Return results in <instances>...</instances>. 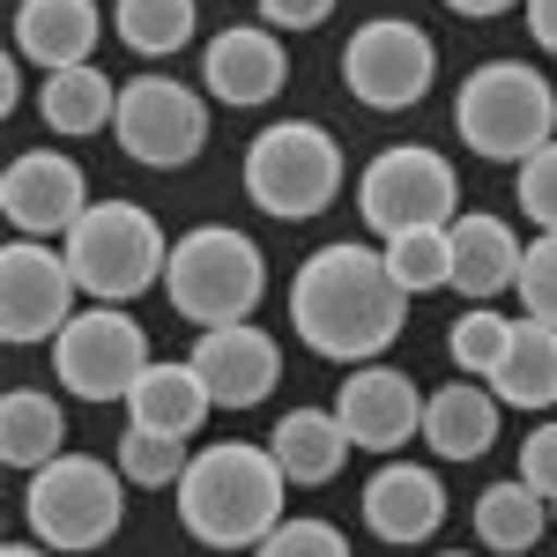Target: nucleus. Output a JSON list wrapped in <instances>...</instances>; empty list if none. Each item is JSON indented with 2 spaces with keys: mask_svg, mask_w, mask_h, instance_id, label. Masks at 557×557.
Masks as SVG:
<instances>
[{
  "mask_svg": "<svg viewBox=\"0 0 557 557\" xmlns=\"http://www.w3.org/2000/svg\"><path fill=\"white\" fill-rule=\"evenodd\" d=\"M386 275L401 298H431V290H454V223L446 231H401L380 246Z\"/></svg>",
  "mask_w": 557,
  "mask_h": 557,
  "instance_id": "28",
  "label": "nucleus"
},
{
  "mask_svg": "<svg viewBox=\"0 0 557 557\" xmlns=\"http://www.w3.org/2000/svg\"><path fill=\"white\" fill-rule=\"evenodd\" d=\"M438 8H454V15H469V23H491V15H506V8H528V0H438Z\"/></svg>",
  "mask_w": 557,
  "mask_h": 557,
  "instance_id": "38",
  "label": "nucleus"
},
{
  "mask_svg": "<svg viewBox=\"0 0 557 557\" xmlns=\"http://www.w3.org/2000/svg\"><path fill=\"white\" fill-rule=\"evenodd\" d=\"M97 38H104V8L97 0H15V52L38 75L89 67Z\"/></svg>",
  "mask_w": 557,
  "mask_h": 557,
  "instance_id": "18",
  "label": "nucleus"
},
{
  "mask_svg": "<svg viewBox=\"0 0 557 557\" xmlns=\"http://www.w3.org/2000/svg\"><path fill=\"white\" fill-rule=\"evenodd\" d=\"M0 557H52V550H45V543H8Z\"/></svg>",
  "mask_w": 557,
  "mask_h": 557,
  "instance_id": "39",
  "label": "nucleus"
},
{
  "mask_svg": "<svg viewBox=\"0 0 557 557\" xmlns=\"http://www.w3.org/2000/svg\"><path fill=\"white\" fill-rule=\"evenodd\" d=\"M253 557H357V550H349V535L335 528V520L298 513V520H283V528H275Z\"/></svg>",
  "mask_w": 557,
  "mask_h": 557,
  "instance_id": "31",
  "label": "nucleus"
},
{
  "mask_svg": "<svg viewBox=\"0 0 557 557\" xmlns=\"http://www.w3.org/2000/svg\"><path fill=\"white\" fill-rule=\"evenodd\" d=\"M283 491L290 475L275 469L268 446H246V438H215L201 446L186 475H178V520L201 550H260L275 528H283Z\"/></svg>",
  "mask_w": 557,
  "mask_h": 557,
  "instance_id": "2",
  "label": "nucleus"
},
{
  "mask_svg": "<svg viewBox=\"0 0 557 557\" xmlns=\"http://www.w3.org/2000/svg\"><path fill=\"white\" fill-rule=\"evenodd\" d=\"M194 372L209 380V401L215 409H260L275 380H283V349L268 327L253 320H231V327H201L194 343Z\"/></svg>",
  "mask_w": 557,
  "mask_h": 557,
  "instance_id": "15",
  "label": "nucleus"
},
{
  "mask_svg": "<svg viewBox=\"0 0 557 557\" xmlns=\"http://www.w3.org/2000/svg\"><path fill=\"white\" fill-rule=\"evenodd\" d=\"M120 149L149 172H186L201 149H209V97L201 89L172 83V75H134L120 83Z\"/></svg>",
  "mask_w": 557,
  "mask_h": 557,
  "instance_id": "11",
  "label": "nucleus"
},
{
  "mask_svg": "<svg viewBox=\"0 0 557 557\" xmlns=\"http://www.w3.org/2000/svg\"><path fill=\"white\" fill-rule=\"evenodd\" d=\"M23 520L45 550H104L127 520V475L97 454H60L23 483Z\"/></svg>",
  "mask_w": 557,
  "mask_h": 557,
  "instance_id": "7",
  "label": "nucleus"
},
{
  "mask_svg": "<svg viewBox=\"0 0 557 557\" xmlns=\"http://www.w3.org/2000/svg\"><path fill=\"white\" fill-rule=\"evenodd\" d=\"M357 215L380 231V238H401V231H446L461 215V178L454 164L424 149V141H394L380 149L364 178H357Z\"/></svg>",
  "mask_w": 557,
  "mask_h": 557,
  "instance_id": "8",
  "label": "nucleus"
},
{
  "mask_svg": "<svg viewBox=\"0 0 557 557\" xmlns=\"http://www.w3.org/2000/svg\"><path fill=\"white\" fill-rule=\"evenodd\" d=\"M201 83H209L215 104L253 112V104H268V97H283V83H290V52H283V38H275L268 23H238V30L209 38V52H201Z\"/></svg>",
  "mask_w": 557,
  "mask_h": 557,
  "instance_id": "16",
  "label": "nucleus"
},
{
  "mask_svg": "<svg viewBox=\"0 0 557 557\" xmlns=\"http://www.w3.org/2000/svg\"><path fill=\"white\" fill-rule=\"evenodd\" d=\"M343 83L364 112H409L438 83V45L409 15H372L343 45Z\"/></svg>",
  "mask_w": 557,
  "mask_h": 557,
  "instance_id": "10",
  "label": "nucleus"
},
{
  "mask_svg": "<svg viewBox=\"0 0 557 557\" xmlns=\"http://www.w3.org/2000/svg\"><path fill=\"white\" fill-rule=\"evenodd\" d=\"M498 409L506 401L475 380L438 386V394H424V446L438 461H483L498 446Z\"/></svg>",
  "mask_w": 557,
  "mask_h": 557,
  "instance_id": "20",
  "label": "nucleus"
},
{
  "mask_svg": "<svg viewBox=\"0 0 557 557\" xmlns=\"http://www.w3.org/2000/svg\"><path fill=\"white\" fill-rule=\"evenodd\" d=\"M454 134L483 164H528L557 141V89L528 60H483L454 97Z\"/></svg>",
  "mask_w": 557,
  "mask_h": 557,
  "instance_id": "3",
  "label": "nucleus"
},
{
  "mask_svg": "<svg viewBox=\"0 0 557 557\" xmlns=\"http://www.w3.org/2000/svg\"><path fill=\"white\" fill-rule=\"evenodd\" d=\"M520 483L543 491V498H557V424H535L520 438Z\"/></svg>",
  "mask_w": 557,
  "mask_h": 557,
  "instance_id": "34",
  "label": "nucleus"
},
{
  "mask_svg": "<svg viewBox=\"0 0 557 557\" xmlns=\"http://www.w3.org/2000/svg\"><path fill=\"white\" fill-rule=\"evenodd\" d=\"M0 215L15 223V238H67L89 215V178L67 149H23L0 172Z\"/></svg>",
  "mask_w": 557,
  "mask_h": 557,
  "instance_id": "13",
  "label": "nucleus"
},
{
  "mask_svg": "<svg viewBox=\"0 0 557 557\" xmlns=\"http://www.w3.org/2000/svg\"><path fill=\"white\" fill-rule=\"evenodd\" d=\"M75 298H83V283L52 238H8V253H0V335L8 343H60L67 320L83 312Z\"/></svg>",
  "mask_w": 557,
  "mask_h": 557,
  "instance_id": "12",
  "label": "nucleus"
},
{
  "mask_svg": "<svg viewBox=\"0 0 557 557\" xmlns=\"http://www.w3.org/2000/svg\"><path fill=\"white\" fill-rule=\"evenodd\" d=\"M268 454H275V469L290 475V483H327V475L343 469V454H349V431L335 409H290L283 424L268 431Z\"/></svg>",
  "mask_w": 557,
  "mask_h": 557,
  "instance_id": "24",
  "label": "nucleus"
},
{
  "mask_svg": "<svg viewBox=\"0 0 557 557\" xmlns=\"http://www.w3.org/2000/svg\"><path fill=\"white\" fill-rule=\"evenodd\" d=\"M60 253H67L89 305H127L141 290H157L164 268H172L164 223L141 201H89V215L60 238Z\"/></svg>",
  "mask_w": 557,
  "mask_h": 557,
  "instance_id": "5",
  "label": "nucleus"
},
{
  "mask_svg": "<svg viewBox=\"0 0 557 557\" xmlns=\"http://www.w3.org/2000/svg\"><path fill=\"white\" fill-rule=\"evenodd\" d=\"M290 327L327 364H380L409 327V298L394 290L386 260L357 238H335L290 275Z\"/></svg>",
  "mask_w": 557,
  "mask_h": 557,
  "instance_id": "1",
  "label": "nucleus"
},
{
  "mask_svg": "<svg viewBox=\"0 0 557 557\" xmlns=\"http://www.w3.org/2000/svg\"><path fill=\"white\" fill-rule=\"evenodd\" d=\"M343 194V141L320 120H275L246 141V201L275 223H305Z\"/></svg>",
  "mask_w": 557,
  "mask_h": 557,
  "instance_id": "6",
  "label": "nucleus"
},
{
  "mask_svg": "<svg viewBox=\"0 0 557 557\" xmlns=\"http://www.w3.org/2000/svg\"><path fill=\"white\" fill-rule=\"evenodd\" d=\"M335 417H343L349 446H364V454H401L409 438H424V394L409 372H394V364H357L335 394Z\"/></svg>",
  "mask_w": 557,
  "mask_h": 557,
  "instance_id": "14",
  "label": "nucleus"
},
{
  "mask_svg": "<svg viewBox=\"0 0 557 557\" xmlns=\"http://www.w3.org/2000/svg\"><path fill=\"white\" fill-rule=\"evenodd\" d=\"M201 0H112V30L141 60H172L178 45H194Z\"/></svg>",
  "mask_w": 557,
  "mask_h": 557,
  "instance_id": "27",
  "label": "nucleus"
},
{
  "mask_svg": "<svg viewBox=\"0 0 557 557\" xmlns=\"http://www.w3.org/2000/svg\"><path fill=\"white\" fill-rule=\"evenodd\" d=\"M491 394L506 409H557V327L550 320H520L513 327V349L498 357Z\"/></svg>",
  "mask_w": 557,
  "mask_h": 557,
  "instance_id": "25",
  "label": "nucleus"
},
{
  "mask_svg": "<svg viewBox=\"0 0 557 557\" xmlns=\"http://www.w3.org/2000/svg\"><path fill=\"white\" fill-rule=\"evenodd\" d=\"M438 557H469V550H438Z\"/></svg>",
  "mask_w": 557,
  "mask_h": 557,
  "instance_id": "40",
  "label": "nucleus"
},
{
  "mask_svg": "<svg viewBox=\"0 0 557 557\" xmlns=\"http://www.w3.org/2000/svg\"><path fill=\"white\" fill-rule=\"evenodd\" d=\"M149 364H157L149 335H141V320L127 305H83L67 320V335L52 343V380L67 394H83V401H127Z\"/></svg>",
  "mask_w": 557,
  "mask_h": 557,
  "instance_id": "9",
  "label": "nucleus"
},
{
  "mask_svg": "<svg viewBox=\"0 0 557 557\" xmlns=\"http://www.w3.org/2000/svg\"><path fill=\"white\" fill-rule=\"evenodd\" d=\"M528 38L543 52H557V0H528Z\"/></svg>",
  "mask_w": 557,
  "mask_h": 557,
  "instance_id": "36",
  "label": "nucleus"
},
{
  "mask_svg": "<svg viewBox=\"0 0 557 557\" xmlns=\"http://www.w3.org/2000/svg\"><path fill=\"white\" fill-rule=\"evenodd\" d=\"M364 528L394 543V550H417L446 528V483L424 461H386L372 483H364Z\"/></svg>",
  "mask_w": 557,
  "mask_h": 557,
  "instance_id": "17",
  "label": "nucleus"
},
{
  "mask_svg": "<svg viewBox=\"0 0 557 557\" xmlns=\"http://www.w3.org/2000/svg\"><path fill=\"white\" fill-rule=\"evenodd\" d=\"M520 215H528L535 231H557V141L543 157L520 164Z\"/></svg>",
  "mask_w": 557,
  "mask_h": 557,
  "instance_id": "33",
  "label": "nucleus"
},
{
  "mask_svg": "<svg viewBox=\"0 0 557 557\" xmlns=\"http://www.w3.org/2000/svg\"><path fill=\"white\" fill-rule=\"evenodd\" d=\"M186 438H164V431H141V424H127L120 431V461L112 469L127 475L134 491H178V475H186Z\"/></svg>",
  "mask_w": 557,
  "mask_h": 557,
  "instance_id": "30",
  "label": "nucleus"
},
{
  "mask_svg": "<svg viewBox=\"0 0 557 557\" xmlns=\"http://www.w3.org/2000/svg\"><path fill=\"white\" fill-rule=\"evenodd\" d=\"M209 380L194 372V357H157L141 386L127 394V424L141 431H164V438H194V431L209 424Z\"/></svg>",
  "mask_w": 557,
  "mask_h": 557,
  "instance_id": "21",
  "label": "nucleus"
},
{
  "mask_svg": "<svg viewBox=\"0 0 557 557\" xmlns=\"http://www.w3.org/2000/svg\"><path fill=\"white\" fill-rule=\"evenodd\" d=\"M520 253H528V246L513 238L506 215H491V209L454 215V290H461L469 305H491L498 290H513Z\"/></svg>",
  "mask_w": 557,
  "mask_h": 557,
  "instance_id": "19",
  "label": "nucleus"
},
{
  "mask_svg": "<svg viewBox=\"0 0 557 557\" xmlns=\"http://www.w3.org/2000/svg\"><path fill=\"white\" fill-rule=\"evenodd\" d=\"M513 327H520V320H506L498 305H469V312L446 327V357L461 364V380H491L498 357L513 349Z\"/></svg>",
  "mask_w": 557,
  "mask_h": 557,
  "instance_id": "29",
  "label": "nucleus"
},
{
  "mask_svg": "<svg viewBox=\"0 0 557 557\" xmlns=\"http://www.w3.org/2000/svg\"><path fill=\"white\" fill-rule=\"evenodd\" d=\"M550 520H557V498H550Z\"/></svg>",
  "mask_w": 557,
  "mask_h": 557,
  "instance_id": "41",
  "label": "nucleus"
},
{
  "mask_svg": "<svg viewBox=\"0 0 557 557\" xmlns=\"http://www.w3.org/2000/svg\"><path fill=\"white\" fill-rule=\"evenodd\" d=\"M67 454V409L45 386H8L0 394V461L23 475H38L45 461Z\"/></svg>",
  "mask_w": 557,
  "mask_h": 557,
  "instance_id": "22",
  "label": "nucleus"
},
{
  "mask_svg": "<svg viewBox=\"0 0 557 557\" xmlns=\"http://www.w3.org/2000/svg\"><path fill=\"white\" fill-rule=\"evenodd\" d=\"M164 298L194 327L253 320V305L268 298V253H260L246 231H231V223H194L186 238H172Z\"/></svg>",
  "mask_w": 557,
  "mask_h": 557,
  "instance_id": "4",
  "label": "nucleus"
},
{
  "mask_svg": "<svg viewBox=\"0 0 557 557\" xmlns=\"http://www.w3.org/2000/svg\"><path fill=\"white\" fill-rule=\"evenodd\" d=\"M520 305H528V320H550L557 327V231H543L528 253H520Z\"/></svg>",
  "mask_w": 557,
  "mask_h": 557,
  "instance_id": "32",
  "label": "nucleus"
},
{
  "mask_svg": "<svg viewBox=\"0 0 557 557\" xmlns=\"http://www.w3.org/2000/svg\"><path fill=\"white\" fill-rule=\"evenodd\" d=\"M38 112L52 134H67V141H83V134H104L120 120V83L89 60V67H60V75H45L38 83Z\"/></svg>",
  "mask_w": 557,
  "mask_h": 557,
  "instance_id": "23",
  "label": "nucleus"
},
{
  "mask_svg": "<svg viewBox=\"0 0 557 557\" xmlns=\"http://www.w3.org/2000/svg\"><path fill=\"white\" fill-rule=\"evenodd\" d=\"M23 67H30L23 52H8V60H0V112H15V104H23Z\"/></svg>",
  "mask_w": 557,
  "mask_h": 557,
  "instance_id": "37",
  "label": "nucleus"
},
{
  "mask_svg": "<svg viewBox=\"0 0 557 557\" xmlns=\"http://www.w3.org/2000/svg\"><path fill=\"white\" fill-rule=\"evenodd\" d=\"M543 528H550V498H543V491H528L520 475L491 483V491L475 498V543H483V550L528 557L535 543H543Z\"/></svg>",
  "mask_w": 557,
  "mask_h": 557,
  "instance_id": "26",
  "label": "nucleus"
},
{
  "mask_svg": "<svg viewBox=\"0 0 557 557\" xmlns=\"http://www.w3.org/2000/svg\"><path fill=\"white\" fill-rule=\"evenodd\" d=\"M260 8V23L283 38V30H320L327 15H335V0H253Z\"/></svg>",
  "mask_w": 557,
  "mask_h": 557,
  "instance_id": "35",
  "label": "nucleus"
}]
</instances>
